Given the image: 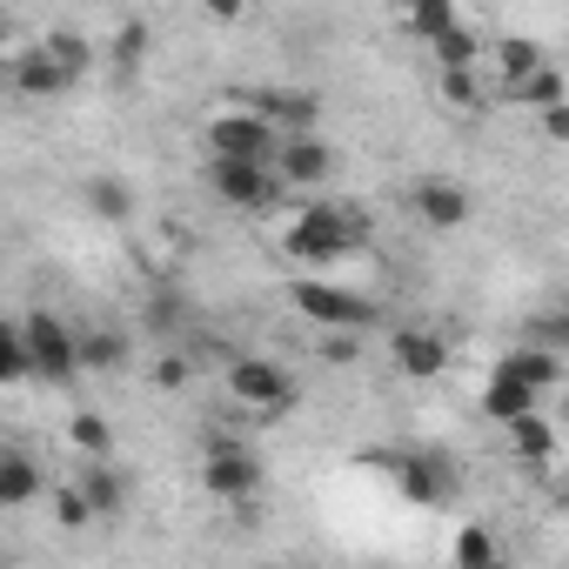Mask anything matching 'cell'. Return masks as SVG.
<instances>
[{
  "mask_svg": "<svg viewBox=\"0 0 569 569\" xmlns=\"http://www.w3.org/2000/svg\"><path fill=\"white\" fill-rule=\"evenodd\" d=\"M281 248H289L296 261H309V268H329V261H342V254L369 248L362 208H329V201H316V208H302V214L289 221Z\"/></svg>",
  "mask_w": 569,
  "mask_h": 569,
  "instance_id": "1",
  "label": "cell"
},
{
  "mask_svg": "<svg viewBox=\"0 0 569 569\" xmlns=\"http://www.w3.org/2000/svg\"><path fill=\"white\" fill-rule=\"evenodd\" d=\"M201 482H208L214 502H254L261 482H268V469H261V456H254L248 442L208 429V442H201Z\"/></svg>",
  "mask_w": 569,
  "mask_h": 569,
  "instance_id": "2",
  "label": "cell"
},
{
  "mask_svg": "<svg viewBox=\"0 0 569 569\" xmlns=\"http://www.w3.org/2000/svg\"><path fill=\"white\" fill-rule=\"evenodd\" d=\"M281 134L274 121H261L254 108H234V114H214L208 121V161H254V168H274L281 161Z\"/></svg>",
  "mask_w": 569,
  "mask_h": 569,
  "instance_id": "3",
  "label": "cell"
},
{
  "mask_svg": "<svg viewBox=\"0 0 569 569\" xmlns=\"http://www.w3.org/2000/svg\"><path fill=\"white\" fill-rule=\"evenodd\" d=\"M289 302H296L309 322H322V336H356V329H376V322H382L369 296H349V289H336V281H296Z\"/></svg>",
  "mask_w": 569,
  "mask_h": 569,
  "instance_id": "4",
  "label": "cell"
},
{
  "mask_svg": "<svg viewBox=\"0 0 569 569\" xmlns=\"http://www.w3.org/2000/svg\"><path fill=\"white\" fill-rule=\"evenodd\" d=\"M228 389H234V402H248L261 422H274V416H289V409H296V376L281 369V362H268V356H241V362H228Z\"/></svg>",
  "mask_w": 569,
  "mask_h": 569,
  "instance_id": "5",
  "label": "cell"
},
{
  "mask_svg": "<svg viewBox=\"0 0 569 569\" xmlns=\"http://www.w3.org/2000/svg\"><path fill=\"white\" fill-rule=\"evenodd\" d=\"M28 329V349H34V376L41 382H81L88 376V362H81V329H68L61 316H28L21 322Z\"/></svg>",
  "mask_w": 569,
  "mask_h": 569,
  "instance_id": "6",
  "label": "cell"
},
{
  "mask_svg": "<svg viewBox=\"0 0 569 569\" xmlns=\"http://www.w3.org/2000/svg\"><path fill=\"white\" fill-rule=\"evenodd\" d=\"M208 188H214L228 208L254 214V208H274L281 174H274V168H254V161H208Z\"/></svg>",
  "mask_w": 569,
  "mask_h": 569,
  "instance_id": "7",
  "label": "cell"
},
{
  "mask_svg": "<svg viewBox=\"0 0 569 569\" xmlns=\"http://www.w3.org/2000/svg\"><path fill=\"white\" fill-rule=\"evenodd\" d=\"M396 482H402V496L422 502V509H442V502L462 489L449 449H416V456H402V462H396Z\"/></svg>",
  "mask_w": 569,
  "mask_h": 569,
  "instance_id": "8",
  "label": "cell"
},
{
  "mask_svg": "<svg viewBox=\"0 0 569 569\" xmlns=\"http://www.w3.org/2000/svg\"><path fill=\"white\" fill-rule=\"evenodd\" d=\"M74 81H81V74H68L48 48H28V54H14V61H8V88H14L21 101H61Z\"/></svg>",
  "mask_w": 569,
  "mask_h": 569,
  "instance_id": "9",
  "label": "cell"
},
{
  "mask_svg": "<svg viewBox=\"0 0 569 569\" xmlns=\"http://www.w3.org/2000/svg\"><path fill=\"white\" fill-rule=\"evenodd\" d=\"M389 362H396V376H409V382H436V376L449 369V342H442L436 329H396V336H389Z\"/></svg>",
  "mask_w": 569,
  "mask_h": 569,
  "instance_id": "10",
  "label": "cell"
},
{
  "mask_svg": "<svg viewBox=\"0 0 569 569\" xmlns=\"http://www.w3.org/2000/svg\"><path fill=\"white\" fill-rule=\"evenodd\" d=\"M329 168H336V148L322 134H289V141H281V161H274L281 188H322Z\"/></svg>",
  "mask_w": 569,
  "mask_h": 569,
  "instance_id": "11",
  "label": "cell"
},
{
  "mask_svg": "<svg viewBox=\"0 0 569 569\" xmlns=\"http://www.w3.org/2000/svg\"><path fill=\"white\" fill-rule=\"evenodd\" d=\"M416 214L429 221V228H462L469 221V188L462 181H442V174H429V181H416Z\"/></svg>",
  "mask_w": 569,
  "mask_h": 569,
  "instance_id": "12",
  "label": "cell"
},
{
  "mask_svg": "<svg viewBox=\"0 0 569 569\" xmlns=\"http://www.w3.org/2000/svg\"><path fill=\"white\" fill-rule=\"evenodd\" d=\"M254 114H261V121H274V128L316 134V121H322V101H316V94H302V88H268V94L254 101Z\"/></svg>",
  "mask_w": 569,
  "mask_h": 569,
  "instance_id": "13",
  "label": "cell"
},
{
  "mask_svg": "<svg viewBox=\"0 0 569 569\" xmlns=\"http://www.w3.org/2000/svg\"><path fill=\"white\" fill-rule=\"evenodd\" d=\"M482 416L502 422V429H516L522 416H536V389H522L516 376H489L482 382Z\"/></svg>",
  "mask_w": 569,
  "mask_h": 569,
  "instance_id": "14",
  "label": "cell"
},
{
  "mask_svg": "<svg viewBox=\"0 0 569 569\" xmlns=\"http://www.w3.org/2000/svg\"><path fill=\"white\" fill-rule=\"evenodd\" d=\"M34 496H41V462H34L28 449H8V456H0V502L21 509V502H34Z\"/></svg>",
  "mask_w": 569,
  "mask_h": 569,
  "instance_id": "15",
  "label": "cell"
},
{
  "mask_svg": "<svg viewBox=\"0 0 569 569\" xmlns=\"http://www.w3.org/2000/svg\"><path fill=\"white\" fill-rule=\"evenodd\" d=\"M74 482H81V496H88V509H94V516H121L128 482H121V469H114V462H88Z\"/></svg>",
  "mask_w": 569,
  "mask_h": 569,
  "instance_id": "16",
  "label": "cell"
},
{
  "mask_svg": "<svg viewBox=\"0 0 569 569\" xmlns=\"http://www.w3.org/2000/svg\"><path fill=\"white\" fill-rule=\"evenodd\" d=\"M556 369H562V362H556L549 349H529V342H522V349H509V356L496 362V376H516V382H522V389H536V396L556 382Z\"/></svg>",
  "mask_w": 569,
  "mask_h": 569,
  "instance_id": "17",
  "label": "cell"
},
{
  "mask_svg": "<svg viewBox=\"0 0 569 569\" xmlns=\"http://www.w3.org/2000/svg\"><path fill=\"white\" fill-rule=\"evenodd\" d=\"M81 194H88V208H94L101 221H128V214H134V188H128L121 174H88Z\"/></svg>",
  "mask_w": 569,
  "mask_h": 569,
  "instance_id": "18",
  "label": "cell"
},
{
  "mask_svg": "<svg viewBox=\"0 0 569 569\" xmlns=\"http://www.w3.org/2000/svg\"><path fill=\"white\" fill-rule=\"evenodd\" d=\"M502 94H509V101H522V108H536V114H549V108H562V101H569V88H562V74H556V68H542V74H529V81H509Z\"/></svg>",
  "mask_w": 569,
  "mask_h": 569,
  "instance_id": "19",
  "label": "cell"
},
{
  "mask_svg": "<svg viewBox=\"0 0 569 569\" xmlns=\"http://www.w3.org/2000/svg\"><path fill=\"white\" fill-rule=\"evenodd\" d=\"M81 362H88L94 376L128 369V336H121V329H88V336H81Z\"/></svg>",
  "mask_w": 569,
  "mask_h": 569,
  "instance_id": "20",
  "label": "cell"
},
{
  "mask_svg": "<svg viewBox=\"0 0 569 569\" xmlns=\"http://www.w3.org/2000/svg\"><path fill=\"white\" fill-rule=\"evenodd\" d=\"M429 54H436V68H442V74H476V61H482V34L456 28V34H442Z\"/></svg>",
  "mask_w": 569,
  "mask_h": 569,
  "instance_id": "21",
  "label": "cell"
},
{
  "mask_svg": "<svg viewBox=\"0 0 569 569\" xmlns=\"http://www.w3.org/2000/svg\"><path fill=\"white\" fill-rule=\"evenodd\" d=\"M0 382H34V349H28L21 322L0 329Z\"/></svg>",
  "mask_w": 569,
  "mask_h": 569,
  "instance_id": "22",
  "label": "cell"
},
{
  "mask_svg": "<svg viewBox=\"0 0 569 569\" xmlns=\"http://www.w3.org/2000/svg\"><path fill=\"white\" fill-rule=\"evenodd\" d=\"M496 61H502V74H509V81H529V74H542V68H549V61H542V48H536V41H522V34L496 41ZM509 81H502V88H509Z\"/></svg>",
  "mask_w": 569,
  "mask_h": 569,
  "instance_id": "23",
  "label": "cell"
},
{
  "mask_svg": "<svg viewBox=\"0 0 569 569\" xmlns=\"http://www.w3.org/2000/svg\"><path fill=\"white\" fill-rule=\"evenodd\" d=\"M68 436H74V449H81V456H94V462H108V456H114V429H108V416H94V409H81V416L68 422Z\"/></svg>",
  "mask_w": 569,
  "mask_h": 569,
  "instance_id": "24",
  "label": "cell"
},
{
  "mask_svg": "<svg viewBox=\"0 0 569 569\" xmlns=\"http://www.w3.org/2000/svg\"><path fill=\"white\" fill-rule=\"evenodd\" d=\"M462 21H456V8H449V0H416V8H409V34H422L429 48L442 41V34H456Z\"/></svg>",
  "mask_w": 569,
  "mask_h": 569,
  "instance_id": "25",
  "label": "cell"
},
{
  "mask_svg": "<svg viewBox=\"0 0 569 569\" xmlns=\"http://www.w3.org/2000/svg\"><path fill=\"white\" fill-rule=\"evenodd\" d=\"M489 562H502V549H496V536H489L482 522H469V529H456V569H489Z\"/></svg>",
  "mask_w": 569,
  "mask_h": 569,
  "instance_id": "26",
  "label": "cell"
},
{
  "mask_svg": "<svg viewBox=\"0 0 569 569\" xmlns=\"http://www.w3.org/2000/svg\"><path fill=\"white\" fill-rule=\"evenodd\" d=\"M509 449H516V456H522V462H542V456H549V449H556V429H549V422H542V416H522V422H516V429H509Z\"/></svg>",
  "mask_w": 569,
  "mask_h": 569,
  "instance_id": "27",
  "label": "cell"
},
{
  "mask_svg": "<svg viewBox=\"0 0 569 569\" xmlns=\"http://www.w3.org/2000/svg\"><path fill=\"white\" fill-rule=\"evenodd\" d=\"M522 342H529V349H549V356L562 362V356H569V309H556V316H536V322L522 329Z\"/></svg>",
  "mask_w": 569,
  "mask_h": 569,
  "instance_id": "28",
  "label": "cell"
},
{
  "mask_svg": "<svg viewBox=\"0 0 569 569\" xmlns=\"http://www.w3.org/2000/svg\"><path fill=\"white\" fill-rule=\"evenodd\" d=\"M41 48H48V54H54V61H61L68 74H88V61H94V48H88L81 34H68V28H54V34H48Z\"/></svg>",
  "mask_w": 569,
  "mask_h": 569,
  "instance_id": "29",
  "label": "cell"
},
{
  "mask_svg": "<svg viewBox=\"0 0 569 569\" xmlns=\"http://www.w3.org/2000/svg\"><path fill=\"white\" fill-rule=\"evenodd\" d=\"M54 516H61L68 529H88V522H94V509H88L81 482H54Z\"/></svg>",
  "mask_w": 569,
  "mask_h": 569,
  "instance_id": "30",
  "label": "cell"
},
{
  "mask_svg": "<svg viewBox=\"0 0 569 569\" xmlns=\"http://www.w3.org/2000/svg\"><path fill=\"white\" fill-rule=\"evenodd\" d=\"M141 48H148V28H141V21H128V28L114 34V48H108V54H114V68H141Z\"/></svg>",
  "mask_w": 569,
  "mask_h": 569,
  "instance_id": "31",
  "label": "cell"
},
{
  "mask_svg": "<svg viewBox=\"0 0 569 569\" xmlns=\"http://www.w3.org/2000/svg\"><path fill=\"white\" fill-rule=\"evenodd\" d=\"M442 101L449 108H482V81L476 74H442Z\"/></svg>",
  "mask_w": 569,
  "mask_h": 569,
  "instance_id": "32",
  "label": "cell"
},
{
  "mask_svg": "<svg viewBox=\"0 0 569 569\" xmlns=\"http://www.w3.org/2000/svg\"><path fill=\"white\" fill-rule=\"evenodd\" d=\"M148 322H154V336H174V329H181V302H174V296H154V302H148Z\"/></svg>",
  "mask_w": 569,
  "mask_h": 569,
  "instance_id": "33",
  "label": "cell"
},
{
  "mask_svg": "<svg viewBox=\"0 0 569 569\" xmlns=\"http://www.w3.org/2000/svg\"><path fill=\"white\" fill-rule=\"evenodd\" d=\"M188 376H194L188 356H161V362H154V382H161V389H188Z\"/></svg>",
  "mask_w": 569,
  "mask_h": 569,
  "instance_id": "34",
  "label": "cell"
},
{
  "mask_svg": "<svg viewBox=\"0 0 569 569\" xmlns=\"http://www.w3.org/2000/svg\"><path fill=\"white\" fill-rule=\"evenodd\" d=\"M322 362H356V336H322Z\"/></svg>",
  "mask_w": 569,
  "mask_h": 569,
  "instance_id": "35",
  "label": "cell"
},
{
  "mask_svg": "<svg viewBox=\"0 0 569 569\" xmlns=\"http://www.w3.org/2000/svg\"><path fill=\"white\" fill-rule=\"evenodd\" d=\"M536 121H542V134H549V141H569V101H562V108H549V114H536Z\"/></svg>",
  "mask_w": 569,
  "mask_h": 569,
  "instance_id": "36",
  "label": "cell"
},
{
  "mask_svg": "<svg viewBox=\"0 0 569 569\" xmlns=\"http://www.w3.org/2000/svg\"><path fill=\"white\" fill-rule=\"evenodd\" d=\"M556 509H562V516H569V482H562V489H556Z\"/></svg>",
  "mask_w": 569,
  "mask_h": 569,
  "instance_id": "37",
  "label": "cell"
},
{
  "mask_svg": "<svg viewBox=\"0 0 569 569\" xmlns=\"http://www.w3.org/2000/svg\"><path fill=\"white\" fill-rule=\"evenodd\" d=\"M489 569H509V562H489Z\"/></svg>",
  "mask_w": 569,
  "mask_h": 569,
  "instance_id": "38",
  "label": "cell"
}]
</instances>
